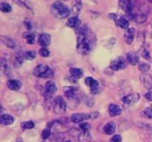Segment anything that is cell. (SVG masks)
Wrapping results in <instances>:
<instances>
[{"label":"cell","mask_w":152,"mask_h":142,"mask_svg":"<svg viewBox=\"0 0 152 142\" xmlns=\"http://www.w3.org/2000/svg\"><path fill=\"white\" fill-rule=\"evenodd\" d=\"M23 38L26 39L28 44H33L35 43V36L31 33H25L23 34Z\"/></svg>","instance_id":"1f68e13d"},{"label":"cell","mask_w":152,"mask_h":142,"mask_svg":"<svg viewBox=\"0 0 152 142\" xmlns=\"http://www.w3.org/2000/svg\"><path fill=\"white\" fill-rule=\"evenodd\" d=\"M1 72L5 74L6 75H8V73L10 72V67L7 65V60L3 59V58L1 59Z\"/></svg>","instance_id":"f546056e"},{"label":"cell","mask_w":152,"mask_h":142,"mask_svg":"<svg viewBox=\"0 0 152 142\" xmlns=\"http://www.w3.org/2000/svg\"><path fill=\"white\" fill-rule=\"evenodd\" d=\"M7 85L10 90L18 91L22 87V83L17 79H9L7 81Z\"/></svg>","instance_id":"4fadbf2b"},{"label":"cell","mask_w":152,"mask_h":142,"mask_svg":"<svg viewBox=\"0 0 152 142\" xmlns=\"http://www.w3.org/2000/svg\"><path fill=\"white\" fill-rule=\"evenodd\" d=\"M82 7H83V4L80 1H76L75 4L73 6L72 9L71 10V13L74 15V16H77L80 13L82 10Z\"/></svg>","instance_id":"4316f807"},{"label":"cell","mask_w":152,"mask_h":142,"mask_svg":"<svg viewBox=\"0 0 152 142\" xmlns=\"http://www.w3.org/2000/svg\"><path fill=\"white\" fill-rule=\"evenodd\" d=\"M145 99H148V101H152V93H151V92H149V91L147 92V93L145 94Z\"/></svg>","instance_id":"ee69618b"},{"label":"cell","mask_w":152,"mask_h":142,"mask_svg":"<svg viewBox=\"0 0 152 142\" xmlns=\"http://www.w3.org/2000/svg\"><path fill=\"white\" fill-rule=\"evenodd\" d=\"M144 115L148 118H152V108L150 106V107H147L144 109L143 111Z\"/></svg>","instance_id":"f35d334b"},{"label":"cell","mask_w":152,"mask_h":142,"mask_svg":"<svg viewBox=\"0 0 152 142\" xmlns=\"http://www.w3.org/2000/svg\"><path fill=\"white\" fill-rule=\"evenodd\" d=\"M116 130V124L114 121H109L105 125L103 131L107 135H112Z\"/></svg>","instance_id":"7402d4cb"},{"label":"cell","mask_w":152,"mask_h":142,"mask_svg":"<svg viewBox=\"0 0 152 142\" xmlns=\"http://www.w3.org/2000/svg\"><path fill=\"white\" fill-rule=\"evenodd\" d=\"M62 139H63V134L60 133H55L53 135V139L54 142H62Z\"/></svg>","instance_id":"8d00e7d4"},{"label":"cell","mask_w":152,"mask_h":142,"mask_svg":"<svg viewBox=\"0 0 152 142\" xmlns=\"http://www.w3.org/2000/svg\"><path fill=\"white\" fill-rule=\"evenodd\" d=\"M80 127L81 130H83V131H89L91 126L88 123L83 122L80 124Z\"/></svg>","instance_id":"ab89813d"},{"label":"cell","mask_w":152,"mask_h":142,"mask_svg":"<svg viewBox=\"0 0 152 142\" xmlns=\"http://www.w3.org/2000/svg\"><path fill=\"white\" fill-rule=\"evenodd\" d=\"M108 17H109L111 19H113V20H114L115 22L117 20V19H118V16H117L116 13H109V14H108Z\"/></svg>","instance_id":"7bdbcfd3"},{"label":"cell","mask_w":152,"mask_h":142,"mask_svg":"<svg viewBox=\"0 0 152 142\" xmlns=\"http://www.w3.org/2000/svg\"><path fill=\"white\" fill-rule=\"evenodd\" d=\"M138 68H139V70L141 72H142V73H146L148 71L150 70L151 66L148 64L145 63V62H141L138 65Z\"/></svg>","instance_id":"d6a6232c"},{"label":"cell","mask_w":152,"mask_h":142,"mask_svg":"<svg viewBox=\"0 0 152 142\" xmlns=\"http://www.w3.org/2000/svg\"><path fill=\"white\" fill-rule=\"evenodd\" d=\"M140 96L139 93H132V94H129L127 96H123L122 99V101L124 104L126 106H131L138 102L140 100Z\"/></svg>","instance_id":"9c48e42d"},{"label":"cell","mask_w":152,"mask_h":142,"mask_svg":"<svg viewBox=\"0 0 152 142\" xmlns=\"http://www.w3.org/2000/svg\"><path fill=\"white\" fill-rule=\"evenodd\" d=\"M148 14V7L146 4H142L138 7L137 10H135L134 21L137 24H142L147 20Z\"/></svg>","instance_id":"5b68a950"},{"label":"cell","mask_w":152,"mask_h":142,"mask_svg":"<svg viewBox=\"0 0 152 142\" xmlns=\"http://www.w3.org/2000/svg\"><path fill=\"white\" fill-rule=\"evenodd\" d=\"M85 83H86V85L91 87V93H93V94H97L99 92V90H99L100 87H99V81L94 79V78H92V77H87V78L85 79Z\"/></svg>","instance_id":"ba28073f"},{"label":"cell","mask_w":152,"mask_h":142,"mask_svg":"<svg viewBox=\"0 0 152 142\" xmlns=\"http://www.w3.org/2000/svg\"><path fill=\"white\" fill-rule=\"evenodd\" d=\"M109 142H122V137L120 135H114L111 138Z\"/></svg>","instance_id":"60d3db41"},{"label":"cell","mask_w":152,"mask_h":142,"mask_svg":"<svg viewBox=\"0 0 152 142\" xmlns=\"http://www.w3.org/2000/svg\"><path fill=\"white\" fill-rule=\"evenodd\" d=\"M116 24H117V26L125 30L128 29L129 27V22L124 16H121V17L118 18V19L116 21Z\"/></svg>","instance_id":"d4e9b609"},{"label":"cell","mask_w":152,"mask_h":142,"mask_svg":"<svg viewBox=\"0 0 152 142\" xmlns=\"http://www.w3.org/2000/svg\"><path fill=\"white\" fill-rule=\"evenodd\" d=\"M24 59L28 61H33L37 56V53L34 50H28L23 53Z\"/></svg>","instance_id":"f1b7e54d"},{"label":"cell","mask_w":152,"mask_h":142,"mask_svg":"<svg viewBox=\"0 0 152 142\" xmlns=\"http://www.w3.org/2000/svg\"><path fill=\"white\" fill-rule=\"evenodd\" d=\"M135 29L134 28H128L125 30L124 37L126 38V41L128 44H132L134 39Z\"/></svg>","instance_id":"5bb4252c"},{"label":"cell","mask_w":152,"mask_h":142,"mask_svg":"<svg viewBox=\"0 0 152 142\" xmlns=\"http://www.w3.org/2000/svg\"><path fill=\"white\" fill-rule=\"evenodd\" d=\"M151 108H152V104H151Z\"/></svg>","instance_id":"bcb514c9"},{"label":"cell","mask_w":152,"mask_h":142,"mask_svg":"<svg viewBox=\"0 0 152 142\" xmlns=\"http://www.w3.org/2000/svg\"><path fill=\"white\" fill-rule=\"evenodd\" d=\"M56 91H57V87H56L54 81H48L46 82L45 86V100L50 101V99H51L53 95H54Z\"/></svg>","instance_id":"52a82bcc"},{"label":"cell","mask_w":152,"mask_h":142,"mask_svg":"<svg viewBox=\"0 0 152 142\" xmlns=\"http://www.w3.org/2000/svg\"><path fill=\"white\" fill-rule=\"evenodd\" d=\"M51 41V36L48 33H42L39 37L38 42L42 47H47L49 45Z\"/></svg>","instance_id":"2e32d148"},{"label":"cell","mask_w":152,"mask_h":142,"mask_svg":"<svg viewBox=\"0 0 152 142\" xmlns=\"http://www.w3.org/2000/svg\"><path fill=\"white\" fill-rule=\"evenodd\" d=\"M119 6L120 8L126 13V16L129 19L134 20L135 13V2L132 1H126L122 0L119 1Z\"/></svg>","instance_id":"277c9868"},{"label":"cell","mask_w":152,"mask_h":142,"mask_svg":"<svg viewBox=\"0 0 152 142\" xmlns=\"http://www.w3.org/2000/svg\"><path fill=\"white\" fill-rule=\"evenodd\" d=\"M39 54L42 57H48L49 55H50V52L48 49L42 48L39 50Z\"/></svg>","instance_id":"74e56055"},{"label":"cell","mask_w":152,"mask_h":142,"mask_svg":"<svg viewBox=\"0 0 152 142\" xmlns=\"http://www.w3.org/2000/svg\"><path fill=\"white\" fill-rule=\"evenodd\" d=\"M33 74L38 78H52L54 75L53 70L48 65L44 64H39L37 65L33 71Z\"/></svg>","instance_id":"3957f363"},{"label":"cell","mask_w":152,"mask_h":142,"mask_svg":"<svg viewBox=\"0 0 152 142\" xmlns=\"http://www.w3.org/2000/svg\"><path fill=\"white\" fill-rule=\"evenodd\" d=\"M67 105L62 96H56L53 101V110L58 115L64 114L66 111Z\"/></svg>","instance_id":"8992f818"},{"label":"cell","mask_w":152,"mask_h":142,"mask_svg":"<svg viewBox=\"0 0 152 142\" xmlns=\"http://www.w3.org/2000/svg\"><path fill=\"white\" fill-rule=\"evenodd\" d=\"M127 61L131 64L135 66L139 63L140 57L137 53H134V52H131L127 54Z\"/></svg>","instance_id":"ffe728a7"},{"label":"cell","mask_w":152,"mask_h":142,"mask_svg":"<svg viewBox=\"0 0 152 142\" xmlns=\"http://www.w3.org/2000/svg\"><path fill=\"white\" fill-rule=\"evenodd\" d=\"M90 115H91V119H95V118H96L98 117L99 113H98V112H91V113H90Z\"/></svg>","instance_id":"f6af8a7d"},{"label":"cell","mask_w":152,"mask_h":142,"mask_svg":"<svg viewBox=\"0 0 152 142\" xmlns=\"http://www.w3.org/2000/svg\"><path fill=\"white\" fill-rule=\"evenodd\" d=\"M80 99H79L78 96H74V97L72 98H69L68 99V105L69 106L70 109H75L77 106L80 104Z\"/></svg>","instance_id":"83f0119b"},{"label":"cell","mask_w":152,"mask_h":142,"mask_svg":"<svg viewBox=\"0 0 152 142\" xmlns=\"http://www.w3.org/2000/svg\"><path fill=\"white\" fill-rule=\"evenodd\" d=\"M70 74L73 78H76V79H80L83 76V71L80 68L71 67L70 69Z\"/></svg>","instance_id":"cb8c5ba5"},{"label":"cell","mask_w":152,"mask_h":142,"mask_svg":"<svg viewBox=\"0 0 152 142\" xmlns=\"http://www.w3.org/2000/svg\"><path fill=\"white\" fill-rule=\"evenodd\" d=\"M77 88H75V87H71V86H65V87H63L64 94L65 95V96H66L68 99L74 97V96H77Z\"/></svg>","instance_id":"d6986e66"},{"label":"cell","mask_w":152,"mask_h":142,"mask_svg":"<svg viewBox=\"0 0 152 142\" xmlns=\"http://www.w3.org/2000/svg\"><path fill=\"white\" fill-rule=\"evenodd\" d=\"M1 41L4 45H5L6 47L10 49H15L16 47V42L7 36H1Z\"/></svg>","instance_id":"e0dca14e"},{"label":"cell","mask_w":152,"mask_h":142,"mask_svg":"<svg viewBox=\"0 0 152 142\" xmlns=\"http://www.w3.org/2000/svg\"><path fill=\"white\" fill-rule=\"evenodd\" d=\"M51 135V131H50V128H46L44 130L42 133V138L44 140H46V139L49 138Z\"/></svg>","instance_id":"d590c367"},{"label":"cell","mask_w":152,"mask_h":142,"mask_svg":"<svg viewBox=\"0 0 152 142\" xmlns=\"http://www.w3.org/2000/svg\"><path fill=\"white\" fill-rule=\"evenodd\" d=\"M92 49V41L88 36V33H78L77 50L81 55L89 54Z\"/></svg>","instance_id":"6da1fadb"},{"label":"cell","mask_w":152,"mask_h":142,"mask_svg":"<svg viewBox=\"0 0 152 142\" xmlns=\"http://www.w3.org/2000/svg\"><path fill=\"white\" fill-rule=\"evenodd\" d=\"M24 24H25L27 30H31L32 29V24H31V22H30L29 20H25V22H24Z\"/></svg>","instance_id":"b9f144b4"},{"label":"cell","mask_w":152,"mask_h":142,"mask_svg":"<svg viewBox=\"0 0 152 142\" xmlns=\"http://www.w3.org/2000/svg\"><path fill=\"white\" fill-rule=\"evenodd\" d=\"M126 67V59L123 56H119L112 61L111 67L113 70H120L124 69Z\"/></svg>","instance_id":"30bf717a"},{"label":"cell","mask_w":152,"mask_h":142,"mask_svg":"<svg viewBox=\"0 0 152 142\" xmlns=\"http://www.w3.org/2000/svg\"><path fill=\"white\" fill-rule=\"evenodd\" d=\"M42 142H45V141H42Z\"/></svg>","instance_id":"7dc6e473"},{"label":"cell","mask_w":152,"mask_h":142,"mask_svg":"<svg viewBox=\"0 0 152 142\" xmlns=\"http://www.w3.org/2000/svg\"><path fill=\"white\" fill-rule=\"evenodd\" d=\"M78 139L80 142H90L91 140V135L89 131H83L79 135Z\"/></svg>","instance_id":"484cf974"},{"label":"cell","mask_w":152,"mask_h":142,"mask_svg":"<svg viewBox=\"0 0 152 142\" xmlns=\"http://www.w3.org/2000/svg\"><path fill=\"white\" fill-rule=\"evenodd\" d=\"M141 55L143 56L145 59H146L147 60H149L151 61V55H150L149 51L147 49V47H142V50H141Z\"/></svg>","instance_id":"e575fe53"},{"label":"cell","mask_w":152,"mask_h":142,"mask_svg":"<svg viewBox=\"0 0 152 142\" xmlns=\"http://www.w3.org/2000/svg\"><path fill=\"white\" fill-rule=\"evenodd\" d=\"M140 79L144 87L152 93V75L148 73H142L140 75Z\"/></svg>","instance_id":"8fae6325"},{"label":"cell","mask_w":152,"mask_h":142,"mask_svg":"<svg viewBox=\"0 0 152 142\" xmlns=\"http://www.w3.org/2000/svg\"><path fill=\"white\" fill-rule=\"evenodd\" d=\"M14 122V118L12 115L8 114H2L0 118V123L4 126L11 125Z\"/></svg>","instance_id":"ac0fdd59"},{"label":"cell","mask_w":152,"mask_h":142,"mask_svg":"<svg viewBox=\"0 0 152 142\" xmlns=\"http://www.w3.org/2000/svg\"><path fill=\"white\" fill-rule=\"evenodd\" d=\"M23 60H24V56L23 54H21L20 53H16V56H15L14 59H13V67L15 68H19L22 67V64H23Z\"/></svg>","instance_id":"603a6c76"},{"label":"cell","mask_w":152,"mask_h":142,"mask_svg":"<svg viewBox=\"0 0 152 142\" xmlns=\"http://www.w3.org/2000/svg\"><path fill=\"white\" fill-rule=\"evenodd\" d=\"M91 119V115L88 113H74L71 115V121L75 124H81L86 120Z\"/></svg>","instance_id":"7c38bea8"},{"label":"cell","mask_w":152,"mask_h":142,"mask_svg":"<svg viewBox=\"0 0 152 142\" xmlns=\"http://www.w3.org/2000/svg\"><path fill=\"white\" fill-rule=\"evenodd\" d=\"M80 24H81V21L79 19L78 16H72L67 21V26L71 28H78Z\"/></svg>","instance_id":"44dd1931"},{"label":"cell","mask_w":152,"mask_h":142,"mask_svg":"<svg viewBox=\"0 0 152 142\" xmlns=\"http://www.w3.org/2000/svg\"><path fill=\"white\" fill-rule=\"evenodd\" d=\"M20 125L23 130H31V129L34 128L35 124L32 121H27L21 123Z\"/></svg>","instance_id":"836d02e7"},{"label":"cell","mask_w":152,"mask_h":142,"mask_svg":"<svg viewBox=\"0 0 152 142\" xmlns=\"http://www.w3.org/2000/svg\"><path fill=\"white\" fill-rule=\"evenodd\" d=\"M108 113L110 116L115 117L120 115L122 113V109L119 105L115 104H111L108 106Z\"/></svg>","instance_id":"9a60e30c"},{"label":"cell","mask_w":152,"mask_h":142,"mask_svg":"<svg viewBox=\"0 0 152 142\" xmlns=\"http://www.w3.org/2000/svg\"><path fill=\"white\" fill-rule=\"evenodd\" d=\"M50 13L56 19H62L69 16L71 10L62 1H56L50 6Z\"/></svg>","instance_id":"7a4b0ae2"},{"label":"cell","mask_w":152,"mask_h":142,"mask_svg":"<svg viewBox=\"0 0 152 142\" xmlns=\"http://www.w3.org/2000/svg\"><path fill=\"white\" fill-rule=\"evenodd\" d=\"M0 10H1L2 13H8L11 12L12 7L10 4H8L7 2H4H4L0 3Z\"/></svg>","instance_id":"4dcf8cb0"}]
</instances>
